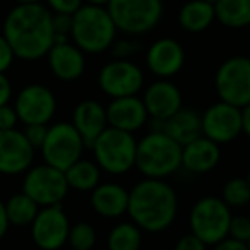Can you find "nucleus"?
<instances>
[{
	"label": "nucleus",
	"instance_id": "f257e3e1",
	"mask_svg": "<svg viewBox=\"0 0 250 250\" xmlns=\"http://www.w3.org/2000/svg\"><path fill=\"white\" fill-rule=\"evenodd\" d=\"M2 35L9 42L16 59L35 62L48 55L53 46L52 12L45 4H16L7 12Z\"/></svg>",
	"mask_w": 250,
	"mask_h": 250
},
{
	"label": "nucleus",
	"instance_id": "f03ea898",
	"mask_svg": "<svg viewBox=\"0 0 250 250\" xmlns=\"http://www.w3.org/2000/svg\"><path fill=\"white\" fill-rule=\"evenodd\" d=\"M127 214L143 231L161 233L177 219L178 195L167 180L143 178L129 190Z\"/></svg>",
	"mask_w": 250,
	"mask_h": 250
},
{
	"label": "nucleus",
	"instance_id": "7ed1b4c3",
	"mask_svg": "<svg viewBox=\"0 0 250 250\" xmlns=\"http://www.w3.org/2000/svg\"><path fill=\"white\" fill-rule=\"evenodd\" d=\"M117 33L106 7L84 4L72 16L70 42L84 55H100L110 50L117 40Z\"/></svg>",
	"mask_w": 250,
	"mask_h": 250
},
{
	"label": "nucleus",
	"instance_id": "20e7f679",
	"mask_svg": "<svg viewBox=\"0 0 250 250\" xmlns=\"http://www.w3.org/2000/svg\"><path fill=\"white\" fill-rule=\"evenodd\" d=\"M136 168L144 178L165 180L182 168V146L165 132L149 130L137 141Z\"/></svg>",
	"mask_w": 250,
	"mask_h": 250
},
{
	"label": "nucleus",
	"instance_id": "39448f33",
	"mask_svg": "<svg viewBox=\"0 0 250 250\" xmlns=\"http://www.w3.org/2000/svg\"><path fill=\"white\" fill-rule=\"evenodd\" d=\"M94 163L108 175H125L136 168L137 139L134 134L106 127L89 147Z\"/></svg>",
	"mask_w": 250,
	"mask_h": 250
},
{
	"label": "nucleus",
	"instance_id": "423d86ee",
	"mask_svg": "<svg viewBox=\"0 0 250 250\" xmlns=\"http://www.w3.org/2000/svg\"><path fill=\"white\" fill-rule=\"evenodd\" d=\"M106 11L117 31L141 36L153 31L163 18V0H110Z\"/></svg>",
	"mask_w": 250,
	"mask_h": 250
},
{
	"label": "nucleus",
	"instance_id": "0eeeda50",
	"mask_svg": "<svg viewBox=\"0 0 250 250\" xmlns=\"http://www.w3.org/2000/svg\"><path fill=\"white\" fill-rule=\"evenodd\" d=\"M231 209L223 202L221 197L206 195L194 202L188 212L190 233L195 235L206 245H216L228 236Z\"/></svg>",
	"mask_w": 250,
	"mask_h": 250
},
{
	"label": "nucleus",
	"instance_id": "6e6552de",
	"mask_svg": "<svg viewBox=\"0 0 250 250\" xmlns=\"http://www.w3.org/2000/svg\"><path fill=\"white\" fill-rule=\"evenodd\" d=\"M84 149H86V144L70 122H55L48 125L46 139L40 151H42L43 163L60 171H65L83 158Z\"/></svg>",
	"mask_w": 250,
	"mask_h": 250
},
{
	"label": "nucleus",
	"instance_id": "1a4fd4ad",
	"mask_svg": "<svg viewBox=\"0 0 250 250\" xmlns=\"http://www.w3.org/2000/svg\"><path fill=\"white\" fill-rule=\"evenodd\" d=\"M214 89L219 101L236 108L250 104V59L243 55L229 57L218 67Z\"/></svg>",
	"mask_w": 250,
	"mask_h": 250
},
{
	"label": "nucleus",
	"instance_id": "9d476101",
	"mask_svg": "<svg viewBox=\"0 0 250 250\" xmlns=\"http://www.w3.org/2000/svg\"><path fill=\"white\" fill-rule=\"evenodd\" d=\"M69 190L65 173L50 165L42 163L31 167L24 173L21 192L31 197L40 208H48V206L62 204Z\"/></svg>",
	"mask_w": 250,
	"mask_h": 250
},
{
	"label": "nucleus",
	"instance_id": "9b49d317",
	"mask_svg": "<svg viewBox=\"0 0 250 250\" xmlns=\"http://www.w3.org/2000/svg\"><path fill=\"white\" fill-rule=\"evenodd\" d=\"M98 86L108 98L139 96L144 86V72L132 60H110L98 74Z\"/></svg>",
	"mask_w": 250,
	"mask_h": 250
},
{
	"label": "nucleus",
	"instance_id": "f8f14e48",
	"mask_svg": "<svg viewBox=\"0 0 250 250\" xmlns=\"http://www.w3.org/2000/svg\"><path fill=\"white\" fill-rule=\"evenodd\" d=\"M14 110L24 125H48L57 111V98L43 84H28L18 93Z\"/></svg>",
	"mask_w": 250,
	"mask_h": 250
},
{
	"label": "nucleus",
	"instance_id": "ddd939ff",
	"mask_svg": "<svg viewBox=\"0 0 250 250\" xmlns=\"http://www.w3.org/2000/svg\"><path fill=\"white\" fill-rule=\"evenodd\" d=\"M70 221L62 204L40 208L31 223V238L42 250H60L69 240Z\"/></svg>",
	"mask_w": 250,
	"mask_h": 250
},
{
	"label": "nucleus",
	"instance_id": "4468645a",
	"mask_svg": "<svg viewBox=\"0 0 250 250\" xmlns=\"http://www.w3.org/2000/svg\"><path fill=\"white\" fill-rule=\"evenodd\" d=\"M201 124L204 137L218 146L229 144L242 134V110L223 101H216L201 115Z\"/></svg>",
	"mask_w": 250,
	"mask_h": 250
},
{
	"label": "nucleus",
	"instance_id": "2eb2a0df",
	"mask_svg": "<svg viewBox=\"0 0 250 250\" xmlns=\"http://www.w3.org/2000/svg\"><path fill=\"white\" fill-rule=\"evenodd\" d=\"M35 149L22 130H0V175H22L33 167Z\"/></svg>",
	"mask_w": 250,
	"mask_h": 250
},
{
	"label": "nucleus",
	"instance_id": "dca6fc26",
	"mask_svg": "<svg viewBox=\"0 0 250 250\" xmlns=\"http://www.w3.org/2000/svg\"><path fill=\"white\" fill-rule=\"evenodd\" d=\"M185 65V50L175 38H160L146 52V67L158 79H171Z\"/></svg>",
	"mask_w": 250,
	"mask_h": 250
},
{
	"label": "nucleus",
	"instance_id": "f3484780",
	"mask_svg": "<svg viewBox=\"0 0 250 250\" xmlns=\"http://www.w3.org/2000/svg\"><path fill=\"white\" fill-rule=\"evenodd\" d=\"M143 103L151 120L165 122L180 110L182 93L170 79H158L151 83L143 93Z\"/></svg>",
	"mask_w": 250,
	"mask_h": 250
},
{
	"label": "nucleus",
	"instance_id": "a211bd4d",
	"mask_svg": "<svg viewBox=\"0 0 250 250\" xmlns=\"http://www.w3.org/2000/svg\"><path fill=\"white\" fill-rule=\"evenodd\" d=\"M104 108H106L108 127L129 134L141 130L149 120L146 106L139 96L115 98Z\"/></svg>",
	"mask_w": 250,
	"mask_h": 250
},
{
	"label": "nucleus",
	"instance_id": "6ab92c4d",
	"mask_svg": "<svg viewBox=\"0 0 250 250\" xmlns=\"http://www.w3.org/2000/svg\"><path fill=\"white\" fill-rule=\"evenodd\" d=\"M46 60L53 76L63 83H74L81 79L86 70V55L72 42L53 45L46 55Z\"/></svg>",
	"mask_w": 250,
	"mask_h": 250
},
{
	"label": "nucleus",
	"instance_id": "aec40b11",
	"mask_svg": "<svg viewBox=\"0 0 250 250\" xmlns=\"http://www.w3.org/2000/svg\"><path fill=\"white\" fill-rule=\"evenodd\" d=\"M70 124L83 137L86 147H91L96 137L108 127L106 108L96 100H83L74 108Z\"/></svg>",
	"mask_w": 250,
	"mask_h": 250
},
{
	"label": "nucleus",
	"instance_id": "412c9836",
	"mask_svg": "<svg viewBox=\"0 0 250 250\" xmlns=\"http://www.w3.org/2000/svg\"><path fill=\"white\" fill-rule=\"evenodd\" d=\"M221 160V149L216 143L201 136L182 147V168L194 175L212 171Z\"/></svg>",
	"mask_w": 250,
	"mask_h": 250
},
{
	"label": "nucleus",
	"instance_id": "4be33fe9",
	"mask_svg": "<svg viewBox=\"0 0 250 250\" xmlns=\"http://www.w3.org/2000/svg\"><path fill=\"white\" fill-rule=\"evenodd\" d=\"M91 208L98 216L115 219L127 214L129 208V190L115 182L100 184L91 192Z\"/></svg>",
	"mask_w": 250,
	"mask_h": 250
},
{
	"label": "nucleus",
	"instance_id": "5701e85b",
	"mask_svg": "<svg viewBox=\"0 0 250 250\" xmlns=\"http://www.w3.org/2000/svg\"><path fill=\"white\" fill-rule=\"evenodd\" d=\"M163 132L184 147L185 144L192 143L194 139L202 136L201 113H197L192 108L182 106L177 113L171 115L168 120H165Z\"/></svg>",
	"mask_w": 250,
	"mask_h": 250
},
{
	"label": "nucleus",
	"instance_id": "b1692460",
	"mask_svg": "<svg viewBox=\"0 0 250 250\" xmlns=\"http://www.w3.org/2000/svg\"><path fill=\"white\" fill-rule=\"evenodd\" d=\"M214 21V5L204 0H188L178 11V26L187 33H202Z\"/></svg>",
	"mask_w": 250,
	"mask_h": 250
},
{
	"label": "nucleus",
	"instance_id": "393cba45",
	"mask_svg": "<svg viewBox=\"0 0 250 250\" xmlns=\"http://www.w3.org/2000/svg\"><path fill=\"white\" fill-rule=\"evenodd\" d=\"M63 173H65L69 188L77 192H93L101 184V170L94 163V160L81 158L72 167L67 168Z\"/></svg>",
	"mask_w": 250,
	"mask_h": 250
},
{
	"label": "nucleus",
	"instance_id": "a878e982",
	"mask_svg": "<svg viewBox=\"0 0 250 250\" xmlns=\"http://www.w3.org/2000/svg\"><path fill=\"white\" fill-rule=\"evenodd\" d=\"M216 21L228 29L250 26V0H218L214 5Z\"/></svg>",
	"mask_w": 250,
	"mask_h": 250
},
{
	"label": "nucleus",
	"instance_id": "bb28decb",
	"mask_svg": "<svg viewBox=\"0 0 250 250\" xmlns=\"http://www.w3.org/2000/svg\"><path fill=\"white\" fill-rule=\"evenodd\" d=\"M38 211H40V206L31 197H28L24 192L11 195L9 201L5 202V212H7L9 225L18 226V228L31 226V223L35 221Z\"/></svg>",
	"mask_w": 250,
	"mask_h": 250
},
{
	"label": "nucleus",
	"instance_id": "cd10ccee",
	"mask_svg": "<svg viewBox=\"0 0 250 250\" xmlns=\"http://www.w3.org/2000/svg\"><path fill=\"white\" fill-rule=\"evenodd\" d=\"M143 245V229L132 221H122L106 236L108 250H139Z\"/></svg>",
	"mask_w": 250,
	"mask_h": 250
},
{
	"label": "nucleus",
	"instance_id": "c85d7f7f",
	"mask_svg": "<svg viewBox=\"0 0 250 250\" xmlns=\"http://www.w3.org/2000/svg\"><path fill=\"white\" fill-rule=\"evenodd\" d=\"M221 199L229 209L231 208H243L250 202V185L247 178L233 177L223 185Z\"/></svg>",
	"mask_w": 250,
	"mask_h": 250
},
{
	"label": "nucleus",
	"instance_id": "c756f323",
	"mask_svg": "<svg viewBox=\"0 0 250 250\" xmlns=\"http://www.w3.org/2000/svg\"><path fill=\"white\" fill-rule=\"evenodd\" d=\"M96 238L94 226L87 221H79L70 226L67 243L70 245V249L76 250H93V247L96 245Z\"/></svg>",
	"mask_w": 250,
	"mask_h": 250
},
{
	"label": "nucleus",
	"instance_id": "7c9ffc66",
	"mask_svg": "<svg viewBox=\"0 0 250 250\" xmlns=\"http://www.w3.org/2000/svg\"><path fill=\"white\" fill-rule=\"evenodd\" d=\"M139 50H141V45L130 36V38L115 40L110 52H111V57L117 60H130L134 55L139 53Z\"/></svg>",
	"mask_w": 250,
	"mask_h": 250
},
{
	"label": "nucleus",
	"instance_id": "2f4dec72",
	"mask_svg": "<svg viewBox=\"0 0 250 250\" xmlns=\"http://www.w3.org/2000/svg\"><path fill=\"white\" fill-rule=\"evenodd\" d=\"M228 236L229 238H235L238 242L247 243L250 240V218L249 216H231V221H229L228 228Z\"/></svg>",
	"mask_w": 250,
	"mask_h": 250
},
{
	"label": "nucleus",
	"instance_id": "473e14b6",
	"mask_svg": "<svg viewBox=\"0 0 250 250\" xmlns=\"http://www.w3.org/2000/svg\"><path fill=\"white\" fill-rule=\"evenodd\" d=\"M45 5L52 14L74 16L84 5L83 0H45Z\"/></svg>",
	"mask_w": 250,
	"mask_h": 250
},
{
	"label": "nucleus",
	"instance_id": "72a5a7b5",
	"mask_svg": "<svg viewBox=\"0 0 250 250\" xmlns=\"http://www.w3.org/2000/svg\"><path fill=\"white\" fill-rule=\"evenodd\" d=\"M46 132H48V125H24V137L28 143L33 146V149H42L43 143L46 139Z\"/></svg>",
	"mask_w": 250,
	"mask_h": 250
},
{
	"label": "nucleus",
	"instance_id": "f704fd0d",
	"mask_svg": "<svg viewBox=\"0 0 250 250\" xmlns=\"http://www.w3.org/2000/svg\"><path fill=\"white\" fill-rule=\"evenodd\" d=\"M52 26H53V33H55V36H65V38H70L72 16L52 14Z\"/></svg>",
	"mask_w": 250,
	"mask_h": 250
},
{
	"label": "nucleus",
	"instance_id": "c9c22d12",
	"mask_svg": "<svg viewBox=\"0 0 250 250\" xmlns=\"http://www.w3.org/2000/svg\"><path fill=\"white\" fill-rule=\"evenodd\" d=\"M16 60V55L12 52L9 42L4 38V35L0 33V74H5L12 67Z\"/></svg>",
	"mask_w": 250,
	"mask_h": 250
},
{
	"label": "nucleus",
	"instance_id": "e433bc0d",
	"mask_svg": "<svg viewBox=\"0 0 250 250\" xmlns=\"http://www.w3.org/2000/svg\"><path fill=\"white\" fill-rule=\"evenodd\" d=\"M19 124L18 113L11 103L0 106V130H12Z\"/></svg>",
	"mask_w": 250,
	"mask_h": 250
},
{
	"label": "nucleus",
	"instance_id": "4c0bfd02",
	"mask_svg": "<svg viewBox=\"0 0 250 250\" xmlns=\"http://www.w3.org/2000/svg\"><path fill=\"white\" fill-rule=\"evenodd\" d=\"M175 250H208V245H206L202 240H199L195 235L187 233V235H182L180 238L177 240Z\"/></svg>",
	"mask_w": 250,
	"mask_h": 250
},
{
	"label": "nucleus",
	"instance_id": "58836bf2",
	"mask_svg": "<svg viewBox=\"0 0 250 250\" xmlns=\"http://www.w3.org/2000/svg\"><path fill=\"white\" fill-rule=\"evenodd\" d=\"M12 98V84L5 74H0V106L9 104Z\"/></svg>",
	"mask_w": 250,
	"mask_h": 250
},
{
	"label": "nucleus",
	"instance_id": "ea45409f",
	"mask_svg": "<svg viewBox=\"0 0 250 250\" xmlns=\"http://www.w3.org/2000/svg\"><path fill=\"white\" fill-rule=\"evenodd\" d=\"M212 250H249V247H247V243L226 236V238H223L221 242L212 245Z\"/></svg>",
	"mask_w": 250,
	"mask_h": 250
},
{
	"label": "nucleus",
	"instance_id": "a19ab883",
	"mask_svg": "<svg viewBox=\"0 0 250 250\" xmlns=\"http://www.w3.org/2000/svg\"><path fill=\"white\" fill-rule=\"evenodd\" d=\"M9 219H7V212H5V202L0 201V240L4 238L5 233L9 229Z\"/></svg>",
	"mask_w": 250,
	"mask_h": 250
},
{
	"label": "nucleus",
	"instance_id": "79ce46f5",
	"mask_svg": "<svg viewBox=\"0 0 250 250\" xmlns=\"http://www.w3.org/2000/svg\"><path fill=\"white\" fill-rule=\"evenodd\" d=\"M242 134L250 139V104L242 108Z\"/></svg>",
	"mask_w": 250,
	"mask_h": 250
},
{
	"label": "nucleus",
	"instance_id": "37998d69",
	"mask_svg": "<svg viewBox=\"0 0 250 250\" xmlns=\"http://www.w3.org/2000/svg\"><path fill=\"white\" fill-rule=\"evenodd\" d=\"M84 4L87 5H98V7H106L110 0H83Z\"/></svg>",
	"mask_w": 250,
	"mask_h": 250
},
{
	"label": "nucleus",
	"instance_id": "c03bdc74",
	"mask_svg": "<svg viewBox=\"0 0 250 250\" xmlns=\"http://www.w3.org/2000/svg\"><path fill=\"white\" fill-rule=\"evenodd\" d=\"M16 4H40L43 0H14Z\"/></svg>",
	"mask_w": 250,
	"mask_h": 250
},
{
	"label": "nucleus",
	"instance_id": "a18cd8bd",
	"mask_svg": "<svg viewBox=\"0 0 250 250\" xmlns=\"http://www.w3.org/2000/svg\"><path fill=\"white\" fill-rule=\"evenodd\" d=\"M204 2H208V4H211V5H216V4H218V0H204Z\"/></svg>",
	"mask_w": 250,
	"mask_h": 250
},
{
	"label": "nucleus",
	"instance_id": "49530a36",
	"mask_svg": "<svg viewBox=\"0 0 250 250\" xmlns=\"http://www.w3.org/2000/svg\"><path fill=\"white\" fill-rule=\"evenodd\" d=\"M245 178H247V182H249V185H250V170H249V173H247Z\"/></svg>",
	"mask_w": 250,
	"mask_h": 250
},
{
	"label": "nucleus",
	"instance_id": "de8ad7c7",
	"mask_svg": "<svg viewBox=\"0 0 250 250\" xmlns=\"http://www.w3.org/2000/svg\"><path fill=\"white\" fill-rule=\"evenodd\" d=\"M247 247H249V250H250V240H249V242H247Z\"/></svg>",
	"mask_w": 250,
	"mask_h": 250
},
{
	"label": "nucleus",
	"instance_id": "09e8293b",
	"mask_svg": "<svg viewBox=\"0 0 250 250\" xmlns=\"http://www.w3.org/2000/svg\"><path fill=\"white\" fill-rule=\"evenodd\" d=\"M69 250H76V249H69Z\"/></svg>",
	"mask_w": 250,
	"mask_h": 250
}]
</instances>
